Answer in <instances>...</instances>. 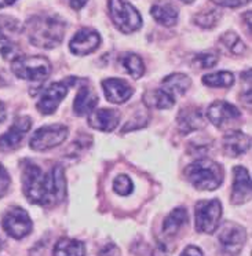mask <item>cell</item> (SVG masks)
<instances>
[{
    "instance_id": "6da1fadb",
    "label": "cell",
    "mask_w": 252,
    "mask_h": 256,
    "mask_svg": "<svg viewBox=\"0 0 252 256\" xmlns=\"http://www.w3.org/2000/svg\"><path fill=\"white\" fill-rule=\"evenodd\" d=\"M66 24L58 16L42 14L34 16L25 24V30L29 42L39 48H56L61 44L65 34Z\"/></svg>"
},
{
    "instance_id": "7a4b0ae2",
    "label": "cell",
    "mask_w": 252,
    "mask_h": 256,
    "mask_svg": "<svg viewBox=\"0 0 252 256\" xmlns=\"http://www.w3.org/2000/svg\"><path fill=\"white\" fill-rule=\"evenodd\" d=\"M186 178L198 190L218 189L224 182V170L220 164L210 158H202L192 162L185 170Z\"/></svg>"
},
{
    "instance_id": "3957f363",
    "label": "cell",
    "mask_w": 252,
    "mask_h": 256,
    "mask_svg": "<svg viewBox=\"0 0 252 256\" xmlns=\"http://www.w3.org/2000/svg\"><path fill=\"white\" fill-rule=\"evenodd\" d=\"M22 189L29 202L46 206H50L47 174L42 172L39 166L34 162H29L24 166Z\"/></svg>"
},
{
    "instance_id": "277c9868",
    "label": "cell",
    "mask_w": 252,
    "mask_h": 256,
    "mask_svg": "<svg viewBox=\"0 0 252 256\" xmlns=\"http://www.w3.org/2000/svg\"><path fill=\"white\" fill-rule=\"evenodd\" d=\"M12 68L17 78L30 83H42L51 73L50 61L40 56H17L12 61Z\"/></svg>"
},
{
    "instance_id": "5b68a950",
    "label": "cell",
    "mask_w": 252,
    "mask_h": 256,
    "mask_svg": "<svg viewBox=\"0 0 252 256\" xmlns=\"http://www.w3.org/2000/svg\"><path fill=\"white\" fill-rule=\"evenodd\" d=\"M108 8L113 24L123 34H132L142 26L140 12L127 0H109Z\"/></svg>"
},
{
    "instance_id": "8992f818",
    "label": "cell",
    "mask_w": 252,
    "mask_h": 256,
    "mask_svg": "<svg viewBox=\"0 0 252 256\" xmlns=\"http://www.w3.org/2000/svg\"><path fill=\"white\" fill-rule=\"evenodd\" d=\"M68 128L62 124H52L36 130L30 136L29 146L32 150L46 152L60 146L68 138Z\"/></svg>"
},
{
    "instance_id": "52a82bcc",
    "label": "cell",
    "mask_w": 252,
    "mask_h": 256,
    "mask_svg": "<svg viewBox=\"0 0 252 256\" xmlns=\"http://www.w3.org/2000/svg\"><path fill=\"white\" fill-rule=\"evenodd\" d=\"M197 232L206 234L214 233L222 216V206L219 200L198 201L194 210Z\"/></svg>"
},
{
    "instance_id": "ba28073f",
    "label": "cell",
    "mask_w": 252,
    "mask_h": 256,
    "mask_svg": "<svg viewBox=\"0 0 252 256\" xmlns=\"http://www.w3.org/2000/svg\"><path fill=\"white\" fill-rule=\"evenodd\" d=\"M3 228L12 238H24L32 232V220L21 206H12L3 218Z\"/></svg>"
},
{
    "instance_id": "9c48e42d",
    "label": "cell",
    "mask_w": 252,
    "mask_h": 256,
    "mask_svg": "<svg viewBox=\"0 0 252 256\" xmlns=\"http://www.w3.org/2000/svg\"><path fill=\"white\" fill-rule=\"evenodd\" d=\"M219 242L226 252L237 254L240 252L246 240V228L234 222H224L218 233Z\"/></svg>"
},
{
    "instance_id": "30bf717a",
    "label": "cell",
    "mask_w": 252,
    "mask_h": 256,
    "mask_svg": "<svg viewBox=\"0 0 252 256\" xmlns=\"http://www.w3.org/2000/svg\"><path fill=\"white\" fill-rule=\"evenodd\" d=\"M32 126L30 117L20 116L17 117L10 130L0 136V150L2 152H12L17 149L20 144L22 142L24 136L26 135Z\"/></svg>"
},
{
    "instance_id": "8fae6325",
    "label": "cell",
    "mask_w": 252,
    "mask_h": 256,
    "mask_svg": "<svg viewBox=\"0 0 252 256\" xmlns=\"http://www.w3.org/2000/svg\"><path fill=\"white\" fill-rule=\"evenodd\" d=\"M207 117L215 127L224 128L230 122L238 120L241 117V112L238 110V108H236L229 102L216 100L207 109Z\"/></svg>"
},
{
    "instance_id": "7c38bea8",
    "label": "cell",
    "mask_w": 252,
    "mask_h": 256,
    "mask_svg": "<svg viewBox=\"0 0 252 256\" xmlns=\"http://www.w3.org/2000/svg\"><path fill=\"white\" fill-rule=\"evenodd\" d=\"M101 44L100 34L91 28H83L76 32L70 40V51L76 56H87L96 51Z\"/></svg>"
},
{
    "instance_id": "4fadbf2b",
    "label": "cell",
    "mask_w": 252,
    "mask_h": 256,
    "mask_svg": "<svg viewBox=\"0 0 252 256\" xmlns=\"http://www.w3.org/2000/svg\"><path fill=\"white\" fill-rule=\"evenodd\" d=\"M68 86L62 82L50 84L47 88L43 91L38 102V110L43 114H52L58 109L61 100L66 96Z\"/></svg>"
},
{
    "instance_id": "5bb4252c",
    "label": "cell",
    "mask_w": 252,
    "mask_h": 256,
    "mask_svg": "<svg viewBox=\"0 0 252 256\" xmlns=\"http://www.w3.org/2000/svg\"><path fill=\"white\" fill-rule=\"evenodd\" d=\"M105 96L112 104H123L134 94V88L123 78H106L102 82Z\"/></svg>"
},
{
    "instance_id": "9a60e30c",
    "label": "cell",
    "mask_w": 252,
    "mask_h": 256,
    "mask_svg": "<svg viewBox=\"0 0 252 256\" xmlns=\"http://www.w3.org/2000/svg\"><path fill=\"white\" fill-rule=\"evenodd\" d=\"M150 14L156 22H158L162 26L171 28V26H175L178 22L180 10H178V7L168 0H158V2L152 4Z\"/></svg>"
},
{
    "instance_id": "2e32d148",
    "label": "cell",
    "mask_w": 252,
    "mask_h": 256,
    "mask_svg": "<svg viewBox=\"0 0 252 256\" xmlns=\"http://www.w3.org/2000/svg\"><path fill=\"white\" fill-rule=\"evenodd\" d=\"M233 174H234V180H233L232 201L238 206L250 200L251 197V176L244 167H236Z\"/></svg>"
},
{
    "instance_id": "e0dca14e",
    "label": "cell",
    "mask_w": 252,
    "mask_h": 256,
    "mask_svg": "<svg viewBox=\"0 0 252 256\" xmlns=\"http://www.w3.org/2000/svg\"><path fill=\"white\" fill-rule=\"evenodd\" d=\"M178 127L180 134H190L206 127V117L198 108H186L178 114Z\"/></svg>"
},
{
    "instance_id": "ac0fdd59",
    "label": "cell",
    "mask_w": 252,
    "mask_h": 256,
    "mask_svg": "<svg viewBox=\"0 0 252 256\" xmlns=\"http://www.w3.org/2000/svg\"><path fill=\"white\" fill-rule=\"evenodd\" d=\"M48 179V196H50V206L61 202L66 196V182H65V174L61 166H56L47 172Z\"/></svg>"
},
{
    "instance_id": "d6986e66",
    "label": "cell",
    "mask_w": 252,
    "mask_h": 256,
    "mask_svg": "<svg viewBox=\"0 0 252 256\" xmlns=\"http://www.w3.org/2000/svg\"><path fill=\"white\" fill-rule=\"evenodd\" d=\"M88 122L92 128L104 132H110L118 128L120 122V113L116 109H98L91 113Z\"/></svg>"
},
{
    "instance_id": "ffe728a7",
    "label": "cell",
    "mask_w": 252,
    "mask_h": 256,
    "mask_svg": "<svg viewBox=\"0 0 252 256\" xmlns=\"http://www.w3.org/2000/svg\"><path fill=\"white\" fill-rule=\"evenodd\" d=\"M251 138L241 131H232L224 138V153L230 157H238L250 150Z\"/></svg>"
},
{
    "instance_id": "44dd1931",
    "label": "cell",
    "mask_w": 252,
    "mask_h": 256,
    "mask_svg": "<svg viewBox=\"0 0 252 256\" xmlns=\"http://www.w3.org/2000/svg\"><path fill=\"white\" fill-rule=\"evenodd\" d=\"M190 84L192 80L189 76H186L184 73H172L162 80V90L171 96L176 98L185 94L186 91L190 88Z\"/></svg>"
},
{
    "instance_id": "7402d4cb",
    "label": "cell",
    "mask_w": 252,
    "mask_h": 256,
    "mask_svg": "<svg viewBox=\"0 0 252 256\" xmlns=\"http://www.w3.org/2000/svg\"><path fill=\"white\" fill-rule=\"evenodd\" d=\"M96 102H98V96L92 91V88L82 87L78 90L74 100H73V109L76 112V114L84 116V114H88V113L94 110Z\"/></svg>"
},
{
    "instance_id": "603a6c76",
    "label": "cell",
    "mask_w": 252,
    "mask_h": 256,
    "mask_svg": "<svg viewBox=\"0 0 252 256\" xmlns=\"http://www.w3.org/2000/svg\"><path fill=\"white\" fill-rule=\"evenodd\" d=\"M22 34V26L16 18L0 16V43L14 44L20 34Z\"/></svg>"
},
{
    "instance_id": "cb8c5ba5",
    "label": "cell",
    "mask_w": 252,
    "mask_h": 256,
    "mask_svg": "<svg viewBox=\"0 0 252 256\" xmlns=\"http://www.w3.org/2000/svg\"><path fill=\"white\" fill-rule=\"evenodd\" d=\"M186 222H188V211L182 206L175 208L162 223V234L170 238L174 237L175 234L185 226Z\"/></svg>"
},
{
    "instance_id": "d4e9b609",
    "label": "cell",
    "mask_w": 252,
    "mask_h": 256,
    "mask_svg": "<svg viewBox=\"0 0 252 256\" xmlns=\"http://www.w3.org/2000/svg\"><path fill=\"white\" fill-rule=\"evenodd\" d=\"M86 245L73 238H61L54 246V256H84Z\"/></svg>"
},
{
    "instance_id": "484cf974",
    "label": "cell",
    "mask_w": 252,
    "mask_h": 256,
    "mask_svg": "<svg viewBox=\"0 0 252 256\" xmlns=\"http://www.w3.org/2000/svg\"><path fill=\"white\" fill-rule=\"evenodd\" d=\"M202 83L208 87L228 88V87H232L234 83V76H233V73L226 72V70L208 73L206 76H202Z\"/></svg>"
},
{
    "instance_id": "4316f807",
    "label": "cell",
    "mask_w": 252,
    "mask_h": 256,
    "mask_svg": "<svg viewBox=\"0 0 252 256\" xmlns=\"http://www.w3.org/2000/svg\"><path fill=\"white\" fill-rule=\"evenodd\" d=\"M122 64H123L124 69L128 72V74L132 78H142L144 73H145V65H144L142 58L134 54V52L126 54L123 56V60H122Z\"/></svg>"
},
{
    "instance_id": "83f0119b",
    "label": "cell",
    "mask_w": 252,
    "mask_h": 256,
    "mask_svg": "<svg viewBox=\"0 0 252 256\" xmlns=\"http://www.w3.org/2000/svg\"><path fill=\"white\" fill-rule=\"evenodd\" d=\"M145 100H148V106H153V108H157V109H170L175 104L174 96L167 94L162 88L152 91Z\"/></svg>"
},
{
    "instance_id": "f1b7e54d",
    "label": "cell",
    "mask_w": 252,
    "mask_h": 256,
    "mask_svg": "<svg viewBox=\"0 0 252 256\" xmlns=\"http://www.w3.org/2000/svg\"><path fill=\"white\" fill-rule=\"evenodd\" d=\"M219 42L233 56H241L246 51V44L238 38V34H236L234 32H226V34H224L219 38Z\"/></svg>"
},
{
    "instance_id": "f546056e",
    "label": "cell",
    "mask_w": 252,
    "mask_h": 256,
    "mask_svg": "<svg viewBox=\"0 0 252 256\" xmlns=\"http://www.w3.org/2000/svg\"><path fill=\"white\" fill-rule=\"evenodd\" d=\"M219 18H220V12L216 8H210V10H204V12L196 14L194 22L202 28L211 29L218 24Z\"/></svg>"
},
{
    "instance_id": "4dcf8cb0",
    "label": "cell",
    "mask_w": 252,
    "mask_h": 256,
    "mask_svg": "<svg viewBox=\"0 0 252 256\" xmlns=\"http://www.w3.org/2000/svg\"><path fill=\"white\" fill-rule=\"evenodd\" d=\"M218 64V54L212 51H206V52H198L193 58V65L200 69H210Z\"/></svg>"
},
{
    "instance_id": "1f68e13d",
    "label": "cell",
    "mask_w": 252,
    "mask_h": 256,
    "mask_svg": "<svg viewBox=\"0 0 252 256\" xmlns=\"http://www.w3.org/2000/svg\"><path fill=\"white\" fill-rule=\"evenodd\" d=\"M113 189L118 196H128L134 190V184L127 175H118V178L114 179Z\"/></svg>"
},
{
    "instance_id": "d6a6232c",
    "label": "cell",
    "mask_w": 252,
    "mask_h": 256,
    "mask_svg": "<svg viewBox=\"0 0 252 256\" xmlns=\"http://www.w3.org/2000/svg\"><path fill=\"white\" fill-rule=\"evenodd\" d=\"M10 188V176L3 166H0V198L4 197Z\"/></svg>"
},
{
    "instance_id": "836d02e7",
    "label": "cell",
    "mask_w": 252,
    "mask_h": 256,
    "mask_svg": "<svg viewBox=\"0 0 252 256\" xmlns=\"http://www.w3.org/2000/svg\"><path fill=\"white\" fill-rule=\"evenodd\" d=\"M214 3H216L218 6L222 7H230V8H236V7H240L246 4L250 0H212Z\"/></svg>"
},
{
    "instance_id": "e575fe53",
    "label": "cell",
    "mask_w": 252,
    "mask_h": 256,
    "mask_svg": "<svg viewBox=\"0 0 252 256\" xmlns=\"http://www.w3.org/2000/svg\"><path fill=\"white\" fill-rule=\"evenodd\" d=\"M172 252H174V250H171V246H168L166 242H160V244L154 248L152 256H170Z\"/></svg>"
},
{
    "instance_id": "d590c367",
    "label": "cell",
    "mask_w": 252,
    "mask_h": 256,
    "mask_svg": "<svg viewBox=\"0 0 252 256\" xmlns=\"http://www.w3.org/2000/svg\"><path fill=\"white\" fill-rule=\"evenodd\" d=\"M180 256H204L202 255V252L200 248H197L194 245H189V246H186V250L182 252V255Z\"/></svg>"
},
{
    "instance_id": "8d00e7d4",
    "label": "cell",
    "mask_w": 252,
    "mask_h": 256,
    "mask_svg": "<svg viewBox=\"0 0 252 256\" xmlns=\"http://www.w3.org/2000/svg\"><path fill=\"white\" fill-rule=\"evenodd\" d=\"M87 2H88V0H69V4H70V7H72L73 10L78 12V10H82V8L87 4Z\"/></svg>"
},
{
    "instance_id": "74e56055",
    "label": "cell",
    "mask_w": 252,
    "mask_h": 256,
    "mask_svg": "<svg viewBox=\"0 0 252 256\" xmlns=\"http://www.w3.org/2000/svg\"><path fill=\"white\" fill-rule=\"evenodd\" d=\"M6 116H7L6 106H4V104L0 100V122H3L4 120H6Z\"/></svg>"
},
{
    "instance_id": "f35d334b",
    "label": "cell",
    "mask_w": 252,
    "mask_h": 256,
    "mask_svg": "<svg viewBox=\"0 0 252 256\" xmlns=\"http://www.w3.org/2000/svg\"><path fill=\"white\" fill-rule=\"evenodd\" d=\"M17 0H0V8H3V7H8L14 4Z\"/></svg>"
},
{
    "instance_id": "ab89813d",
    "label": "cell",
    "mask_w": 252,
    "mask_h": 256,
    "mask_svg": "<svg viewBox=\"0 0 252 256\" xmlns=\"http://www.w3.org/2000/svg\"><path fill=\"white\" fill-rule=\"evenodd\" d=\"M4 245H6V240H4L3 234H2V232H0V250L4 248Z\"/></svg>"
},
{
    "instance_id": "60d3db41",
    "label": "cell",
    "mask_w": 252,
    "mask_h": 256,
    "mask_svg": "<svg viewBox=\"0 0 252 256\" xmlns=\"http://www.w3.org/2000/svg\"><path fill=\"white\" fill-rule=\"evenodd\" d=\"M184 3H192V2H194V0H182Z\"/></svg>"
}]
</instances>
